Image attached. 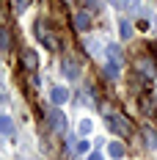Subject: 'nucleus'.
Segmentation results:
<instances>
[{
    "label": "nucleus",
    "instance_id": "6ab92c4d",
    "mask_svg": "<svg viewBox=\"0 0 157 160\" xmlns=\"http://www.w3.org/2000/svg\"><path fill=\"white\" fill-rule=\"evenodd\" d=\"M25 8H28V0H14V11L17 14H22Z\"/></svg>",
    "mask_w": 157,
    "mask_h": 160
},
{
    "label": "nucleus",
    "instance_id": "ddd939ff",
    "mask_svg": "<svg viewBox=\"0 0 157 160\" xmlns=\"http://www.w3.org/2000/svg\"><path fill=\"white\" fill-rule=\"evenodd\" d=\"M119 31H121V39H132V25L127 22V19H119Z\"/></svg>",
    "mask_w": 157,
    "mask_h": 160
},
{
    "label": "nucleus",
    "instance_id": "39448f33",
    "mask_svg": "<svg viewBox=\"0 0 157 160\" xmlns=\"http://www.w3.org/2000/svg\"><path fill=\"white\" fill-rule=\"evenodd\" d=\"M91 22H94L91 11H75V28H77L80 33L88 31V28H91Z\"/></svg>",
    "mask_w": 157,
    "mask_h": 160
},
{
    "label": "nucleus",
    "instance_id": "dca6fc26",
    "mask_svg": "<svg viewBox=\"0 0 157 160\" xmlns=\"http://www.w3.org/2000/svg\"><path fill=\"white\" fill-rule=\"evenodd\" d=\"M91 130H94V122H91V119H83V122H80V132H83V135H88Z\"/></svg>",
    "mask_w": 157,
    "mask_h": 160
},
{
    "label": "nucleus",
    "instance_id": "2eb2a0df",
    "mask_svg": "<svg viewBox=\"0 0 157 160\" xmlns=\"http://www.w3.org/2000/svg\"><path fill=\"white\" fill-rule=\"evenodd\" d=\"M105 78H110V80H113V78H119V66L108 61V64H105Z\"/></svg>",
    "mask_w": 157,
    "mask_h": 160
},
{
    "label": "nucleus",
    "instance_id": "aec40b11",
    "mask_svg": "<svg viewBox=\"0 0 157 160\" xmlns=\"http://www.w3.org/2000/svg\"><path fill=\"white\" fill-rule=\"evenodd\" d=\"M86 160H105V158H102V152L96 149V152H88V158H86Z\"/></svg>",
    "mask_w": 157,
    "mask_h": 160
},
{
    "label": "nucleus",
    "instance_id": "9d476101",
    "mask_svg": "<svg viewBox=\"0 0 157 160\" xmlns=\"http://www.w3.org/2000/svg\"><path fill=\"white\" fill-rule=\"evenodd\" d=\"M138 69H141V72L146 75V78H155V75H157L155 61H152V58H138Z\"/></svg>",
    "mask_w": 157,
    "mask_h": 160
},
{
    "label": "nucleus",
    "instance_id": "423d86ee",
    "mask_svg": "<svg viewBox=\"0 0 157 160\" xmlns=\"http://www.w3.org/2000/svg\"><path fill=\"white\" fill-rule=\"evenodd\" d=\"M63 75H66L69 80L80 78V66H77V61H75L72 55H63Z\"/></svg>",
    "mask_w": 157,
    "mask_h": 160
},
{
    "label": "nucleus",
    "instance_id": "f3484780",
    "mask_svg": "<svg viewBox=\"0 0 157 160\" xmlns=\"http://www.w3.org/2000/svg\"><path fill=\"white\" fill-rule=\"evenodd\" d=\"M75 152L77 155H88V141H77L75 144Z\"/></svg>",
    "mask_w": 157,
    "mask_h": 160
},
{
    "label": "nucleus",
    "instance_id": "f8f14e48",
    "mask_svg": "<svg viewBox=\"0 0 157 160\" xmlns=\"http://www.w3.org/2000/svg\"><path fill=\"white\" fill-rule=\"evenodd\" d=\"M124 152H127V149H124V144H119V141L108 144V155H110L113 160H121V158H124Z\"/></svg>",
    "mask_w": 157,
    "mask_h": 160
},
{
    "label": "nucleus",
    "instance_id": "9b49d317",
    "mask_svg": "<svg viewBox=\"0 0 157 160\" xmlns=\"http://www.w3.org/2000/svg\"><path fill=\"white\" fill-rule=\"evenodd\" d=\"M105 52H108V58H110V64H116V66H121V50H119V44H108V47H105Z\"/></svg>",
    "mask_w": 157,
    "mask_h": 160
},
{
    "label": "nucleus",
    "instance_id": "f257e3e1",
    "mask_svg": "<svg viewBox=\"0 0 157 160\" xmlns=\"http://www.w3.org/2000/svg\"><path fill=\"white\" fill-rule=\"evenodd\" d=\"M33 33H36V39H39V44L47 50H55V33L50 31V25L44 19H39L36 25H33Z\"/></svg>",
    "mask_w": 157,
    "mask_h": 160
},
{
    "label": "nucleus",
    "instance_id": "4468645a",
    "mask_svg": "<svg viewBox=\"0 0 157 160\" xmlns=\"http://www.w3.org/2000/svg\"><path fill=\"white\" fill-rule=\"evenodd\" d=\"M8 47H11V33L6 28H0V50H8Z\"/></svg>",
    "mask_w": 157,
    "mask_h": 160
},
{
    "label": "nucleus",
    "instance_id": "1a4fd4ad",
    "mask_svg": "<svg viewBox=\"0 0 157 160\" xmlns=\"http://www.w3.org/2000/svg\"><path fill=\"white\" fill-rule=\"evenodd\" d=\"M50 99H52L55 105H63V102L69 99V91H66L63 86H52V91H50Z\"/></svg>",
    "mask_w": 157,
    "mask_h": 160
},
{
    "label": "nucleus",
    "instance_id": "7ed1b4c3",
    "mask_svg": "<svg viewBox=\"0 0 157 160\" xmlns=\"http://www.w3.org/2000/svg\"><path fill=\"white\" fill-rule=\"evenodd\" d=\"M47 124H50V130H52L55 135H63L66 127H69V124H66V113H63L61 108H52V111L47 113Z\"/></svg>",
    "mask_w": 157,
    "mask_h": 160
},
{
    "label": "nucleus",
    "instance_id": "6e6552de",
    "mask_svg": "<svg viewBox=\"0 0 157 160\" xmlns=\"http://www.w3.org/2000/svg\"><path fill=\"white\" fill-rule=\"evenodd\" d=\"M17 130H14V122H11V116L8 113H0V135H6V138H11Z\"/></svg>",
    "mask_w": 157,
    "mask_h": 160
},
{
    "label": "nucleus",
    "instance_id": "a211bd4d",
    "mask_svg": "<svg viewBox=\"0 0 157 160\" xmlns=\"http://www.w3.org/2000/svg\"><path fill=\"white\" fill-rule=\"evenodd\" d=\"M88 50H91V55H102V44L99 42H88Z\"/></svg>",
    "mask_w": 157,
    "mask_h": 160
},
{
    "label": "nucleus",
    "instance_id": "20e7f679",
    "mask_svg": "<svg viewBox=\"0 0 157 160\" xmlns=\"http://www.w3.org/2000/svg\"><path fill=\"white\" fill-rule=\"evenodd\" d=\"M138 108H141L143 116H149V119H152V116H157V99H155V97H146V94H143L141 99H138Z\"/></svg>",
    "mask_w": 157,
    "mask_h": 160
},
{
    "label": "nucleus",
    "instance_id": "f03ea898",
    "mask_svg": "<svg viewBox=\"0 0 157 160\" xmlns=\"http://www.w3.org/2000/svg\"><path fill=\"white\" fill-rule=\"evenodd\" d=\"M105 122H108L110 132H116V135H130V132H132L130 119H124L121 113H108V116H105Z\"/></svg>",
    "mask_w": 157,
    "mask_h": 160
},
{
    "label": "nucleus",
    "instance_id": "0eeeda50",
    "mask_svg": "<svg viewBox=\"0 0 157 160\" xmlns=\"http://www.w3.org/2000/svg\"><path fill=\"white\" fill-rule=\"evenodd\" d=\"M19 55H22V64H25V69H28V72H33V69L39 66V58H36V52H33L31 47H22V52H19Z\"/></svg>",
    "mask_w": 157,
    "mask_h": 160
}]
</instances>
